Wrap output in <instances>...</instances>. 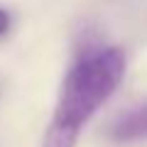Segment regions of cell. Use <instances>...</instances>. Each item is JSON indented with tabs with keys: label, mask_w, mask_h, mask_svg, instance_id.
<instances>
[{
	"label": "cell",
	"mask_w": 147,
	"mask_h": 147,
	"mask_svg": "<svg viewBox=\"0 0 147 147\" xmlns=\"http://www.w3.org/2000/svg\"><path fill=\"white\" fill-rule=\"evenodd\" d=\"M123 74L125 54L118 47H105L79 59L61 84L54 118L44 132L42 147H76L84 125L115 93Z\"/></svg>",
	"instance_id": "cell-1"
},
{
	"label": "cell",
	"mask_w": 147,
	"mask_h": 147,
	"mask_svg": "<svg viewBox=\"0 0 147 147\" xmlns=\"http://www.w3.org/2000/svg\"><path fill=\"white\" fill-rule=\"evenodd\" d=\"M7 30H10V15H7L5 10H0V37L5 34Z\"/></svg>",
	"instance_id": "cell-3"
},
{
	"label": "cell",
	"mask_w": 147,
	"mask_h": 147,
	"mask_svg": "<svg viewBox=\"0 0 147 147\" xmlns=\"http://www.w3.org/2000/svg\"><path fill=\"white\" fill-rule=\"evenodd\" d=\"M110 135L118 142H135L147 140V103L132 108L123 118H118L115 125L110 127Z\"/></svg>",
	"instance_id": "cell-2"
}]
</instances>
